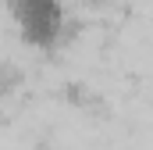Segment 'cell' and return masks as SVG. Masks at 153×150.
<instances>
[{
  "instance_id": "cell-1",
  "label": "cell",
  "mask_w": 153,
  "mask_h": 150,
  "mask_svg": "<svg viewBox=\"0 0 153 150\" xmlns=\"http://www.w3.org/2000/svg\"><path fill=\"white\" fill-rule=\"evenodd\" d=\"M14 18L32 46H57L64 39V0H14Z\"/></svg>"
}]
</instances>
